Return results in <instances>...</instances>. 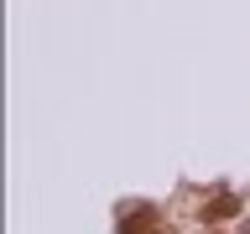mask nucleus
<instances>
[{
  "label": "nucleus",
  "instance_id": "nucleus-1",
  "mask_svg": "<svg viewBox=\"0 0 250 234\" xmlns=\"http://www.w3.org/2000/svg\"><path fill=\"white\" fill-rule=\"evenodd\" d=\"M245 234H250V229H245Z\"/></svg>",
  "mask_w": 250,
  "mask_h": 234
}]
</instances>
